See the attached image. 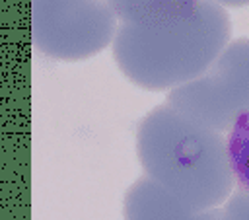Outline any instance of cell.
<instances>
[{
  "label": "cell",
  "instance_id": "6",
  "mask_svg": "<svg viewBox=\"0 0 249 220\" xmlns=\"http://www.w3.org/2000/svg\"><path fill=\"white\" fill-rule=\"evenodd\" d=\"M228 160L233 177L249 193V117L241 119L231 130L226 140Z\"/></svg>",
  "mask_w": 249,
  "mask_h": 220
},
{
  "label": "cell",
  "instance_id": "2",
  "mask_svg": "<svg viewBox=\"0 0 249 220\" xmlns=\"http://www.w3.org/2000/svg\"><path fill=\"white\" fill-rule=\"evenodd\" d=\"M148 177L193 212L216 208L233 187L226 140L169 103L152 109L136 130Z\"/></svg>",
  "mask_w": 249,
  "mask_h": 220
},
{
  "label": "cell",
  "instance_id": "1",
  "mask_svg": "<svg viewBox=\"0 0 249 220\" xmlns=\"http://www.w3.org/2000/svg\"><path fill=\"white\" fill-rule=\"evenodd\" d=\"M113 53L136 84L161 90L196 78L226 47L230 18L214 2H115Z\"/></svg>",
  "mask_w": 249,
  "mask_h": 220
},
{
  "label": "cell",
  "instance_id": "5",
  "mask_svg": "<svg viewBox=\"0 0 249 220\" xmlns=\"http://www.w3.org/2000/svg\"><path fill=\"white\" fill-rule=\"evenodd\" d=\"M220 208L193 212L175 201L148 175L140 177L124 197V220H218Z\"/></svg>",
  "mask_w": 249,
  "mask_h": 220
},
{
  "label": "cell",
  "instance_id": "3",
  "mask_svg": "<svg viewBox=\"0 0 249 220\" xmlns=\"http://www.w3.org/2000/svg\"><path fill=\"white\" fill-rule=\"evenodd\" d=\"M167 103L216 132L249 117V39L226 45L196 78L173 88Z\"/></svg>",
  "mask_w": 249,
  "mask_h": 220
},
{
  "label": "cell",
  "instance_id": "4",
  "mask_svg": "<svg viewBox=\"0 0 249 220\" xmlns=\"http://www.w3.org/2000/svg\"><path fill=\"white\" fill-rule=\"evenodd\" d=\"M117 16L99 2L31 4V39L56 58H82L101 51L115 35Z\"/></svg>",
  "mask_w": 249,
  "mask_h": 220
},
{
  "label": "cell",
  "instance_id": "7",
  "mask_svg": "<svg viewBox=\"0 0 249 220\" xmlns=\"http://www.w3.org/2000/svg\"><path fill=\"white\" fill-rule=\"evenodd\" d=\"M218 220H249V193L235 191L220 208Z\"/></svg>",
  "mask_w": 249,
  "mask_h": 220
}]
</instances>
